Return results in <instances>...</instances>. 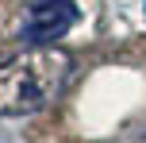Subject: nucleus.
I'll use <instances>...</instances> for the list:
<instances>
[{"mask_svg":"<svg viewBox=\"0 0 146 143\" xmlns=\"http://www.w3.org/2000/svg\"><path fill=\"white\" fill-rule=\"evenodd\" d=\"M73 58L62 46H31L0 62V116H31L62 97Z\"/></svg>","mask_w":146,"mask_h":143,"instance_id":"f257e3e1","label":"nucleus"},{"mask_svg":"<svg viewBox=\"0 0 146 143\" xmlns=\"http://www.w3.org/2000/svg\"><path fill=\"white\" fill-rule=\"evenodd\" d=\"M73 23H77V4L73 0H38V4H31L19 35L31 46H54V39H62Z\"/></svg>","mask_w":146,"mask_h":143,"instance_id":"f03ea898","label":"nucleus"},{"mask_svg":"<svg viewBox=\"0 0 146 143\" xmlns=\"http://www.w3.org/2000/svg\"><path fill=\"white\" fill-rule=\"evenodd\" d=\"M0 143H12V139H8V136H4V132H0Z\"/></svg>","mask_w":146,"mask_h":143,"instance_id":"7ed1b4c3","label":"nucleus"},{"mask_svg":"<svg viewBox=\"0 0 146 143\" xmlns=\"http://www.w3.org/2000/svg\"><path fill=\"white\" fill-rule=\"evenodd\" d=\"M142 136H146V132H142Z\"/></svg>","mask_w":146,"mask_h":143,"instance_id":"20e7f679","label":"nucleus"}]
</instances>
